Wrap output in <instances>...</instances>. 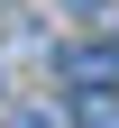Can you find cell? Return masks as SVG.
Segmentation results:
<instances>
[{"label": "cell", "mask_w": 119, "mask_h": 128, "mask_svg": "<svg viewBox=\"0 0 119 128\" xmlns=\"http://www.w3.org/2000/svg\"><path fill=\"white\" fill-rule=\"evenodd\" d=\"M64 73H73L82 92L92 82H119V46H82V55H64Z\"/></svg>", "instance_id": "6da1fadb"}]
</instances>
